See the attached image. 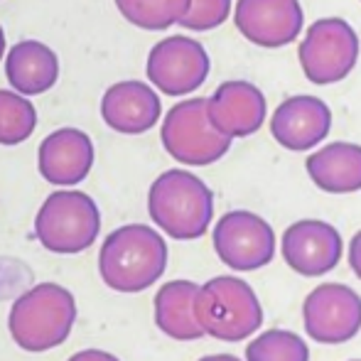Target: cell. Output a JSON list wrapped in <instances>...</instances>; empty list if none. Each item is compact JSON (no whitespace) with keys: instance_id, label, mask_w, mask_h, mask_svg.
Wrapping results in <instances>:
<instances>
[{"instance_id":"ac0fdd59","label":"cell","mask_w":361,"mask_h":361,"mask_svg":"<svg viewBox=\"0 0 361 361\" xmlns=\"http://www.w3.org/2000/svg\"><path fill=\"white\" fill-rule=\"evenodd\" d=\"M310 180L327 195H352L361 190V145L327 143L305 160Z\"/></svg>"},{"instance_id":"4316f807","label":"cell","mask_w":361,"mask_h":361,"mask_svg":"<svg viewBox=\"0 0 361 361\" xmlns=\"http://www.w3.org/2000/svg\"><path fill=\"white\" fill-rule=\"evenodd\" d=\"M3 52H5V32H3V25H0V62H3Z\"/></svg>"},{"instance_id":"5b68a950","label":"cell","mask_w":361,"mask_h":361,"mask_svg":"<svg viewBox=\"0 0 361 361\" xmlns=\"http://www.w3.org/2000/svg\"><path fill=\"white\" fill-rule=\"evenodd\" d=\"M101 231L99 204L76 190L52 192L35 216V236L47 251L74 256L94 246Z\"/></svg>"},{"instance_id":"cb8c5ba5","label":"cell","mask_w":361,"mask_h":361,"mask_svg":"<svg viewBox=\"0 0 361 361\" xmlns=\"http://www.w3.org/2000/svg\"><path fill=\"white\" fill-rule=\"evenodd\" d=\"M349 266L361 281V231L354 233V238L349 241Z\"/></svg>"},{"instance_id":"484cf974","label":"cell","mask_w":361,"mask_h":361,"mask_svg":"<svg viewBox=\"0 0 361 361\" xmlns=\"http://www.w3.org/2000/svg\"><path fill=\"white\" fill-rule=\"evenodd\" d=\"M200 361H241L233 354H212V357H202Z\"/></svg>"},{"instance_id":"277c9868","label":"cell","mask_w":361,"mask_h":361,"mask_svg":"<svg viewBox=\"0 0 361 361\" xmlns=\"http://www.w3.org/2000/svg\"><path fill=\"white\" fill-rule=\"evenodd\" d=\"M195 319L202 332L219 342H241L263 324L256 290L236 276H216L197 288Z\"/></svg>"},{"instance_id":"e0dca14e","label":"cell","mask_w":361,"mask_h":361,"mask_svg":"<svg viewBox=\"0 0 361 361\" xmlns=\"http://www.w3.org/2000/svg\"><path fill=\"white\" fill-rule=\"evenodd\" d=\"M5 76L20 96H39L59 79V59L52 47L37 39L13 44L5 57Z\"/></svg>"},{"instance_id":"44dd1931","label":"cell","mask_w":361,"mask_h":361,"mask_svg":"<svg viewBox=\"0 0 361 361\" xmlns=\"http://www.w3.org/2000/svg\"><path fill=\"white\" fill-rule=\"evenodd\" d=\"M37 128V111L27 96L0 89V145H20Z\"/></svg>"},{"instance_id":"30bf717a","label":"cell","mask_w":361,"mask_h":361,"mask_svg":"<svg viewBox=\"0 0 361 361\" xmlns=\"http://www.w3.org/2000/svg\"><path fill=\"white\" fill-rule=\"evenodd\" d=\"M302 324L319 344H344L361 329V295L342 283H322L305 298Z\"/></svg>"},{"instance_id":"3957f363","label":"cell","mask_w":361,"mask_h":361,"mask_svg":"<svg viewBox=\"0 0 361 361\" xmlns=\"http://www.w3.org/2000/svg\"><path fill=\"white\" fill-rule=\"evenodd\" d=\"M76 322V300L57 283H39L13 302L8 329L25 352H49L69 339Z\"/></svg>"},{"instance_id":"2e32d148","label":"cell","mask_w":361,"mask_h":361,"mask_svg":"<svg viewBox=\"0 0 361 361\" xmlns=\"http://www.w3.org/2000/svg\"><path fill=\"white\" fill-rule=\"evenodd\" d=\"M94 165V143L79 128H59L39 143L37 170L49 185L74 187Z\"/></svg>"},{"instance_id":"d4e9b609","label":"cell","mask_w":361,"mask_h":361,"mask_svg":"<svg viewBox=\"0 0 361 361\" xmlns=\"http://www.w3.org/2000/svg\"><path fill=\"white\" fill-rule=\"evenodd\" d=\"M67 361H121V359L109 352H101V349H81V352L72 354Z\"/></svg>"},{"instance_id":"ba28073f","label":"cell","mask_w":361,"mask_h":361,"mask_svg":"<svg viewBox=\"0 0 361 361\" xmlns=\"http://www.w3.org/2000/svg\"><path fill=\"white\" fill-rule=\"evenodd\" d=\"M214 251L224 266L238 273L258 271L276 256V231L263 216L246 209L226 212L216 221Z\"/></svg>"},{"instance_id":"6da1fadb","label":"cell","mask_w":361,"mask_h":361,"mask_svg":"<svg viewBox=\"0 0 361 361\" xmlns=\"http://www.w3.org/2000/svg\"><path fill=\"white\" fill-rule=\"evenodd\" d=\"M167 268V243L147 224H126L101 243V281L116 293H143Z\"/></svg>"},{"instance_id":"8992f818","label":"cell","mask_w":361,"mask_h":361,"mask_svg":"<svg viewBox=\"0 0 361 361\" xmlns=\"http://www.w3.org/2000/svg\"><path fill=\"white\" fill-rule=\"evenodd\" d=\"M310 84L329 86L347 79L359 62V35L342 18H319L305 32L298 49Z\"/></svg>"},{"instance_id":"9a60e30c","label":"cell","mask_w":361,"mask_h":361,"mask_svg":"<svg viewBox=\"0 0 361 361\" xmlns=\"http://www.w3.org/2000/svg\"><path fill=\"white\" fill-rule=\"evenodd\" d=\"M162 114L157 91L143 81H118L109 86L101 99V118L111 130L140 135L155 128Z\"/></svg>"},{"instance_id":"5bb4252c","label":"cell","mask_w":361,"mask_h":361,"mask_svg":"<svg viewBox=\"0 0 361 361\" xmlns=\"http://www.w3.org/2000/svg\"><path fill=\"white\" fill-rule=\"evenodd\" d=\"M332 130V111L317 96L298 94L283 101L271 116V135L293 152L324 143Z\"/></svg>"},{"instance_id":"9c48e42d","label":"cell","mask_w":361,"mask_h":361,"mask_svg":"<svg viewBox=\"0 0 361 361\" xmlns=\"http://www.w3.org/2000/svg\"><path fill=\"white\" fill-rule=\"evenodd\" d=\"M147 79L167 96H187L197 91L212 72L204 44L185 35L165 37L147 54Z\"/></svg>"},{"instance_id":"7402d4cb","label":"cell","mask_w":361,"mask_h":361,"mask_svg":"<svg viewBox=\"0 0 361 361\" xmlns=\"http://www.w3.org/2000/svg\"><path fill=\"white\" fill-rule=\"evenodd\" d=\"M246 361H310V349L300 334L268 329L248 342Z\"/></svg>"},{"instance_id":"d6986e66","label":"cell","mask_w":361,"mask_h":361,"mask_svg":"<svg viewBox=\"0 0 361 361\" xmlns=\"http://www.w3.org/2000/svg\"><path fill=\"white\" fill-rule=\"evenodd\" d=\"M197 283L170 281L155 295V324L162 334L177 342H195L204 332L195 319V295Z\"/></svg>"},{"instance_id":"7c38bea8","label":"cell","mask_w":361,"mask_h":361,"mask_svg":"<svg viewBox=\"0 0 361 361\" xmlns=\"http://www.w3.org/2000/svg\"><path fill=\"white\" fill-rule=\"evenodd\" d=\"M233 23L251 44L278 49L300 37L305 15L300 0H238Z\"/></svg>"},{"instance_id":"52a82bcc","label":"cell","mask_w":361,"mask_h":361,"mask_svg":"<svg viewBox=\"0 0 361 361\" xmlns=\"http://www.w3.org/2000/svg\"><path fill=\"white\" fill-rule=\"evenodd\" d=\"M162 147L177 162L190 167L214 165L231 147L226 135L216 133L207 118V99H187L167 111L160 128Z\"/></svg>"},{"instance_id":"603a6c76","label":"cell","mask_w":361,"mask_h":361,"mask_svg":"<svg viewBox=\"0 0 361 361\" xmlns=\"http://www.w3.org/2000/svg\"><path fill=\"white\" fill-rule=\"evenodd\" d=\"M231 0H192L187 15L177 25L192 32H209L224 25L231 15Z\"/></svg>"},{"instance_id":"4fadbf2b","label":"cell","mask_w":361,"mask_h":361,"mask_svg":"<svg viewBox=\"0 0 361 361\" xmlns=\"http://www.w3.org/2000/svg\"><path fill=\"white\" fill-rule=\"evenodd\" d=\"M266 96L251 81H224L207 99V118L228 140L258 133L266 123Z\"/></svg>"},{"instance_id":"83f0119b","label":"cell","mask_w":361,"mask_h":361,"mask_svg":"<svg viewBox=\"0 0 361 361\" xmlns=\"http://www.w3.org/2000/svg\"><path fill=\"white\" fill-rule=\"evenodd\" d=\"M352 361H361V359H352Z\"/></svg>"},{"instance_id":"7a4b0ae2","label":"cell","mask_w":361,"mask_h":361,"mask_svg":"<svg viewBox=\"0 0 361 361\" xmlns=\"http://www.w3.org/2000/svg\"><path fill=\"white\" fill-rule=\"evenodd\" d=\"M147 214L175 241H195L209 231L214 195L190 170H167L150 185Z\"/></svg>"},{"instance_id":"ffe728a7","label":"cell","mask_w":361,"mask_h":361,"mask_svg":"<svg viewBox=\"0 0 361 361\" xmlns=\"http://www.w3.org/2000/svg\"><path fill=\"white\" fill-rule=\"evenodd\" d=\"M192 0H116L118 13L140 30H167L190 10Z\"/></svg>"},{"instance_id":"8fae6325","label":"cell","mask_w":361,"mask_h":361,"mask_svg":"<svg viewBox=\"0 0 361 361\" xmlns=\"http://www.w3.org/2000/svg\"><path fill=\"white\" fill-rule=\"evenodd\" d=\"M283 258L298 276L322 278L337 268L344 253L342 233L319 219H300L283 233Z\"/></svg>"}]
</instances>
